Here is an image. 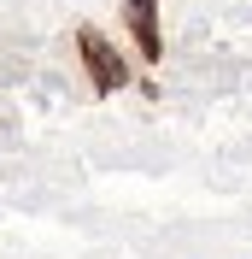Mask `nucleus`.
Wrapping results in <instances>:
<instances>
[{
  "instance_id": "obj_1",
  "label": "nucleus",
  "mask_w": 252,
  "mask_h": 259,
  "mask_svg": "<svg viewBox=\"0 0 252 259\" xmlns=\"http://www.w3.org/2000/svg\"><path fill=\"white\" fill-rule=\"evenodd\" d=\"M77 48H82V59H88V71H94V89H123V82H129L123 53H111V41L94 30V24L77 30Z\"/></svg>"
},
{
  "instance_id": "obj_2",
  "label": "nucleus",
  "mask_w": 252,
  "mask_h": 259,
  "mask_svg": "<svg viewBox=\"0 0 252 259\" xmlns=\"http://www.w3.org/2000/svg\"><path fill=\"white\" fill-rule=\"evenodd\" d=\"M129 24H135L141 53H147V59H158V53H164V41H158V24H153V0H129Z\"/></svg>"
}]
</instances>
